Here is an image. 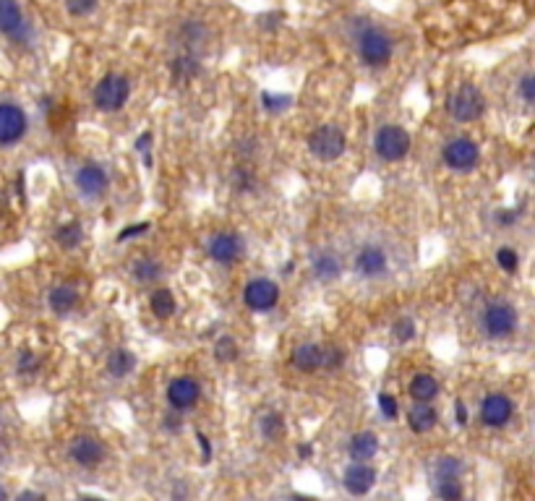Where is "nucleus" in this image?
<instances>
[{"mask_svg":"<svg viewBox=\"0 0 535 501\" xmlns=\"http://www.w3.org/2000/svg\"><path fill=\"white\" fill-rule=\"evenodd\" d=\"M439 394V381L433 373H415L413 379H410V397L415 402H433V397Z\"/></svg>","mask_w":535,"mask_h":501,"instance_id":"nucleus-23","label":"nucleus"},{"mask_svg":"<svg viewBox=\"0 0 535 501\" xmlns=\"http://www.w3.org/2000/svg\"><path fill=\"white\" fill-rule=\"evenodd\" d=\"M201 399V387L196 379L191 376H178L167 384V402L173 410L178 413H186L191 407H196V402Z\"/></svg>","mask_w":535,"mask_h":501,"instance_id":"nucleus-14","label":"nucleus"},{"mask_svg":"<svg viewBox=\"0 0 535 501\" xmlns=\"http://www.w3.org/2000/svg\"><path fill=\"white\" fill-rule=\"evenodd\" d=\"M133 368H136V355L126 347H115L107 355V373L112 379H126L128 373H133Z\"/></svg>","mask_w":535,"mask_h":501,"instance_id":"nucleus-24","label":"nucleus"},{"mask_svg":"<svg viewBox=\"0 0 535 501\" xmlns=\"http://www.w3.org/2000/svg\"><path fill=\"white\" fill-rule=\"evenodd\" d=\"M243 303L256 313L272 311L279 303V285H277L275 279L256 277V279H251L248 285L243 287Z\"/></svg>","mask_w":535,"mask_h":501,"instance_id":"nucleus-8","label":"nucleus"},{"mask_svg":"<svg viewBox=\"0 0 535 501\" xmlns=\"http://www.w3.org/2000/svg\"><path fill=\"white\" fill-rule=\"evenodd\" d=\"M97 8V0H66V11L71 16H89Z\"/></svg>","mask_w":535,"mask_h":501,"instance_id":"nucleus-40","label":"nucleus"},{"mask_svg":"<svg viewBox=\"0 0 535 501\" xmlns=\"http://www.w3.org/2000/svg\"><path fill=\"white\" fill-rule=\"evenodd\" d=\"M170 71H173V78L175 81H191L193 76H199V71H201V63L196 55H191V52H186V55H181V58H175L173 63H170Z\"/></svg>","mask_w":535,"mask_h":501,"instance_id":"nucleus-28","label":"nucleus"},{"mask_svg":"<svg viewBox=\"0 0 535 501\" xmlns=\"http://www.w3.org/2000/svg\"><path fill=\"white\" fill-rule=\"evenodd\" d=\"M311 272L319 282H335V279L342 277V261H339L335 250H321V253L313 256Z\"/></svg>","mask_w":535,"mask_h":501,"instance_id":"nucleus-19","label":"nucleus"},{"mask_svg":"<svg viewBox=\"0 0 535 501\" xmlns=\"http://www.w3.org/2000/svg\"><path fill=\"white\" fill-rule=\"evenodd\" d=\"M379 410L381 415L387 418V421H395L399 415V407H397V399H395V394H389V392H381L379 394Z\"/></svg>","mask_w":535,"mask_h":501,"instance_id":"nucleus-39","label":"nucleus"},{"mask_svg":"<svg viewBox=\"0 0 535 501\" xmlns=\"http://www.w3.org/2000/svg\"><path fill=\"white\" fill-rule=\"evenodd\" d=\"M207 253L212 261L227 267V264H235L246 253V243H243V238L238 233H217L209 241Z\"/></svg>","mask_w":535,"mask_h":501,"instance_id":"nucleus-13","label":"nucleus"},{"mask_svg":"<svg viewBox=\"0 0 535 501\" xmlns=\"http://www.w3.org/2000/svg\"><path fill=\"white\" fill-rule=\"evenodd\" d=\"M47 306H50L52 313H58V316H68V313L78 306L76 287H71V285L52 287L50 293H47Z\"/></svg>","mask_w":535,"mask_h":501,"instance_id":"nucleus-21","label":"nucleus"},{"mask_svg":"<svg viewBox=\"0 0 535 501\" xmlns=\"http://www.w3.org/2000/svg\"><path fill=\"white\" fill-rule=\"evenodd\" d=\"M462 462L459 457H439L436 459V465H433V476H455V478H462Z\"/></svg>","mask_w":535,"mask_h":501,"instance_id":"nucleus-36","label":"nucleus"},{"mask_svg":"<svg viewBox=\"0 0 535 501\" xmlns=\"http://www.w3.org/2000/svg\"><path fill=\"white\" fill-rule=\"evenodd\" d=\"M321 350L324 347L313 345V342H306V345H298L293 350V366L301 373H313L321 368Z\"/></svg>","mask_w":535,"mask_h":501,"instance_id":"nucleus-22","label":"nucleus"},{"mask_svg":"<svg viewBox=\"0 0 535 501\" xmlns=\"http://www.w3.org/2000/svg\"><path fill=\"white\" fill-rule=\"evenodd\" d=\"M347 452H350L353 462H368V459H373L379 454V436L373 431H358L353 439H350Z\"/></svg>","mask_w":535,"mask_h":501,"instance_id":"nucleus-20","label":"nucleus"},{"mask_svg":"<svg viewBox=\"0 0 535 501\" xmlns=\"http://www.w3.org/2000/svg\"><path fill=\"white\" fill-rule=\"evenodd\" d=\"M68 457L81 467H95L104 459V444L95 436H76L68 444Z\"/></svg>","mask_w":535,"mask_h":501,"instance_id":"nucleus-16","label":"nucleus"},{"mask_svg":"<svg viewBox=\"0 0 535 501\" xmlns=\"http://www.w3.org/2000/svg\"><path fill=\"white\" fill-rule=\"evenodd\" d=\"M519 217H522V209H501L499 215H496V222L504 225V227H510V225L517 222Z\"/></svg>","mask_w":535,"mask_h":501,"instance_id":"nucleus-44","label":"nucleus"},{"mask_svg":"<svg viewBox=\"0 0 535 501\" xmlns=\"http://www.w3.org/2000/svg\"><path fill=\"white\" fill-rule=\"evenodd\" d=\"M447 110L457 123H475L486 113V97L475 84H459L449 95Z\"/></svg>","mask_w":535,"mask_h":501,"instance_id":"nucleus-4","label":"nucleus"},{"mask_svg":"<svg viewBox=\"0 0 535 501\" xmlns=\"http://www.w3.org/2000/svg\"><path fill=\"white\" fill-rule=\"evenodd\" d=\"M29 118L24 107L13 102H0V147H13L26 136Z\"/></svg>","mask_w":535,"mask_h":501,"instance_id":"nucleus-10","label":"nucleus"},{"mask_svg":"<svg viewBox=\"0 0 535 501\" xmlns=\"http://www.w3.org/2000/svg\"><path fill=\"white\" fill-rule=\"evenodd\" d=\"M496 264H499L507 274H515L519 269V253L512 246H501L499 250H496Z\"/></svg>","mask_w":535,"mask_h":501,"instance_id":"nucleus-34","label":"nucleus"},{"mask_svg":"<svg viewBox=\"0 0 535 501\" xmlns=\"http://www.w3.org/2000/svg\"><path fill=\"white\" fill-rule=\"evenodd\" d=\"M186 499H188V488H186V483L175 485V491H173V501H186Z\"/></svg>","mask_w":535,"mask_h":501,"instance_id":"nucleus-48","label":"nucleus"},{"mask_svg":"<svg viewBox=\"0 0 535 501\" xmlns=\"http://www.w3.org/2000/svg\"><path fill=\"white\" fill-rule=\"evenodd\" d=\"M441 159H444V164H447L449 170H455V173H470V170H475L478 162H481V147L475 144L473 138L457 136L444 144Z\"/></svg>","mask_w":535,"mask_h":501,"instance_id":"nucleus-7","label":"nucleus"},{"mask_svg":"<svg viewBox=\"0 0 535 501\" xmlns=\"http://www.w3.org/2000/svg\"><path fill=\"white\" fill-rule=\"evenodd\" d=\"M358 55H361V61L366 66H371V68H381V66H387L392 61V52H395V44L389 40V35H384L381 29L376 26H368L363 24L358 29Z\"/></svg>","mask_w":535,"mask_h":501,"instance_id":"nucleus-1","label":"nucleus"},{"mask_svg":"<svg viewBox=\"0 0 535 501\" xmlns=\"http://www.w3.org/2000/svg\"><path fill=\"white\" fill-rule=\"evenodd\" d=\"M81 241H84V230H81L78 222H66L63 227L55 230V243L66 250H73L76 246H81Z\"/></svg>","mask_w":535,"mask_h":501,"instance_id":"nucleus-30","label":"nucleus"},{"mask_svg":"<svg viewBox=\"0 0 535 501\" xmlns=\"http://www.w3.org/2000/svg\"><path fill=\"white\" fill-rule=\"evenodd\" d=\"M73 183H76V191L84 199H100V196H104L107 188H110V175H107V170H104L102 164L87 162L76 170Z\"/></svg>","mask_w":535,"mask_h":501,"instance_id":"nucleus-11","label":"nucleus"},{"mask_svg":"<svg viewBox=\"0 0 535 501\" xmlns=\"http://www.w3.org/2000/svg\"><path fill=\"white\" fill-rule=\"evenodd\" d=\"M131 277H133L136 282H141V285H149V282H155V279L162 277V264L157 259H149V256L136 259L133 267H131Z\"/></svg>","mask_w":535,"mask_h":501,"instance_id":"nucleus-26","label":"nucleus"},{"mask_svg":"<svg viewBox=\"0 0 535 501\" xmlns=\"http://www.w3.org/2000/svg\"><path fill=\"white\" fill-rule=\"evenodd\" d=\"M149 230V222H138V225H128L123 233H118V241H128V238H136V235H144Z\"/></svg>","mask_w":535,"mask_h":501,"instance_id":"nucleus-45","label":"nucleus"},{"mask_svg":"<svg viewBox=\"0 0 535 501\" xmlns=\"http://www.w3.org/2000/svg\"><path fill=\"white\" fill-rule=\"evenodd\" d=\"M342 485L347 488V493L353 496H366L376 485V467L368 462H353L345 467L342 473Z\"/></svg>","mask_w":535,"mask_h":501,"instance_id":"nucleus-15","label":"nucleus"},{"mask_svg":"<svg viewBox=\"0 0 535 501\" xmlns=\"http://www.w3.org/2000/svg\"><path fill=\"white\" fill-rule=\"evenodd\" d=\"M478 415H481V423L488 428H504L515 415V402L501 392H491L483 397Z\"/></svg>","mask_w":535,"mask_h":501,"instance_id":"nucleus-12","label":"nucleus"},{"mask_svg":"<svg viewBox=\"0 0 535 501\" xmlns=\"http://www.w3.org/2000/svg\"><path fill=\"white\" fill-rule=\"evenodd\" d=\"M196 439H199V447H201V449H204V459H209V457H212V447H209L207 436H204V433H199Z\"/></svg>","mask_w":535,"mask_h":501,"instance_id":"nucleus-49","label":"nucleus"},{"mask_svg":"<svg viewBox=\"0 0 535 501\" xmlns=\"http://www.w3.org/2000/svg\"><path fill=\"white\" fill-rule=\"evenodd\" d=\"M181 37L186 40V47H188V52L193 55V47H196V44H204V40H207V29H204V24H199V21H188V24L181 29Z\"/></svg>","mask_w":535,"mask_h":501,"instance_id":"nucleus-31","label":"nucleus"},{"mask_svg":"<svg viewBox=\"0 0 535 501\" xmlns=\"http://www.w3.org/2000/svg\"><path fill=\"white\" fill-rule=\"evenodd\" d=\"M16 368H18L21 376H35L37 368H40V358H37L35 353H29V350H24V353L18 355Z\"/></svg>","mask_w":535,"mask_h":501,"instance_id":"nucleus-38","label":"nucleus"},{"mask_svg":"<svg viewBox=\"0 0 535 501\" xmlns=\"http://www.w3.org/2000/svg\"><path fill=\"white\" fill-rule=\"evenodd\" d=\"M162 425L167 428V431H173V433L183 431V418H181V413H178V410H173V413H167V415H164Z\"/></svg>","mask_w":535,"mask_h":501,"instance_id":"nucleus-46","label":"nucleus"},{"mask_svg":"<svg viewBox=\"0 0 535 501\" xmlns=\"http://www.w3.org/2000/svg\"><path fill=\"white\" fill-rule=\"evenodd\" d=\"M345 149H347L345 131L339 128V126H332V123L319 126V128L308 136V152H311L319 162H335V159H339V157L345 155Z\"/></svg>","mask_w":535,"mask_h":501,"instance_id":"nucleus-6","label":"nucleus"},{"mask_svg":"<svg viewBox=\"0 0 535 501\" xmlns=\"http://www.w3.org/2000/svg\"><path fill=\"white\" fill-rule=\"evenodd\" d=\"M152 141H155V136H152V131H144V133H141V136L136 138V152H141V155H144V162H147V167L152 164V157H149Z\"/></svg>","mask_w":535,"mask_h":501,"instance_id":"nucleus-43","label":"nucleus"},{"mask_svg":"<svg viewBox=\"0 0 535 501\" xmlns=\"http://www.w3.org/2000/svg\"><path fill=\"white\" fill-rule=\"evenodd\" d=\"M345 358H347V353L342 350V347H337V345L327 347V350H321V368L337 371V368H342Z\"/></svg>","mask_w":535,"mask_h":501,"instance_id":"nucleus-35","label":"nucleus"},{"mask_svg":"<svg viewBox=\"0 0 535 501\" xmlns=\"http://www.w3.org/2000/svg\"><path fill=\"white\" fill-rule=\"evenodd\" d=\"M238 342H235L230 334H222V337L217 339V345H215V358L220 361V363H230V361H235L238 358Z\"/></svg>","mask_w":535,"mask_h":501,"instance_id":"nucleus-32","label":"nucleus"},{"mask_svg":"<svg viewBox=\"0 0 535 501\" xmlns=\"http://www.w3.org/2000/svg\"><path fill=\"white\" fill-rule=\"evenodd\" d=\"M259 431H261V436H264L267 441H279L282 436H285V431H287L285 418H282L279 413H267V415H261Z\"/></svg>","mask_w":535,"mask_h":501,"instance_id":"nucleus-29","label":"nucleus"},{"mask_svg":"<svg viewBox=\"0 0 535 501\" xmlns=\"http://www.w3.org/2000/svg\"><path fill=\"white\" fill-rule=\"evenodd\" d=\"M0 35L11 37L18 44H26L32 40V26L24 18L18 0H0Z\"/></svg>","mask_w":535,"mask_h":501,"instance_id":"nucleus-9","label":"nucleus"},{"mask_svg":"<svg viewBox=\"0 0 535 501\" xmlns=\"http://www.w3.org/2000/svg\"><path fill=\"white\" fill-rule=\"evenodd\" d=\"M149 308H152V313H155L157 319H170L175 313V308H178V303H175V295L170 293L167 287H160V290H155L152 298H149Z\"/></svg>","mask_w":535,"mask_h":501,"instance_id":"nucleus-27","label":"nucleus"},{"mask_svg":"<svg viewBox=\"0 0 535 501\" xmlns=\"http://www.w3.org/2000/svg\"><path fill=\"white\" fill-rule=\"evenodd\" d=\"M433 491L441 501H462V496H465L462 478L455 476H433Z\"/></svg>","mask_w":535,"mask_h":501,"instance_id":"nucleus-25","label":"nucleus"},{"mask_svg":"<svg viewBox=\"0 0 535 501\" xmlns=\"http://www.w3.org/2000/svg\"><path fill=\"white\" fill-rule=\"evenodd\" d=\"M392 334H395V339L397 342H410V339L415 337V321L410 319V316H399V319H395V324H392Z\"/></svg>","mask_w":535,"mask_h":501,"instance_id":"nucleus-37","label":"nucleus"},{"mask_svg":"<svg viewBox=\"0 0 535 501\" xmlns=\"http://www.w3.org/2000/svg\"><path fill=\"white\" fill-rule=\"evenodd\" d=\"M0 501H11L8 499V491H6V485L0 483Z\"/></svg>","mask_w":535,"mask_h":501,"instance_id":"nucleus-51","label":"nucleus"},{"mask_svg":"<svg viewBox=\"0 0 535 501\" xmlns=\"http://www.w3.org/2000/svg\"><path fill=\"white\" fill-rule=\"evenodd\" d=\"M84 501H100V499H84Z\"/></svg>","mask_w":535,"mask_h":501,"instance_id":"nucleus-52","label":"nucleus"},{"mask_svg":"<svg viewBox=\"0 0 535 501\" xmlns=\"http://www.w3.org/2000/svg\"><path fill=\"white\" fill-rule=\"evenodd\" d=\"M293 104V97L290 95H272V92H264L261 95V107L267 110V113H285L287 107Z\"/></svg>","mask_w":535,"mask_h":501,"instance_id":"nucleus-33","label":"nucleus"},{"mask_svg":"<svg viewBox=\"0 0 535 501\" xmlns=\"http://www.w3.org/2000/svg\"><path fill=\"white\" fill-rule=\"evenodd\" d=\"M457 423L459 425L467 423V410H465V405H462V399H457Z\"/></svg>","mask_w":535,"mask_h":501,"instance_id":"nucleus-50","label":"nucleus"},{"mask_svg":"<svg viewBox=\"0 0 535 501\" xmlns=\"http://www.w3.org/2000/svg\"><path fill=\"white\" fill-rule=\"evenodd\" d=\"M389 259L387 250L379 248V246H363L358 253H355V272L366 279H376L387 272Z\"/></svg>","mask_w":535,"mask_h":501,"instance_id":"nucleus-17","label":"nucleus"},{"mask_svg":"<svg viewBox=\"0 0 535 501\" xmlns=\"http://www.w3.org/2000/svg\"><path fill=\"white\" fill-rule=\"evenodd\" d=\"M16 501H47V496L40 491H21L16 496Z\"/></svg>","mask_w":535,"mask_h":501,"instance_id":"nucleus-47","label":"nucleus"},{"mask_svg":"<svg viewBox=\"0 0 535 501\" xmlns=\"http://www.w3.org/2000/svg\"><path fill=\"white\" fill-rule=\"evenodd\" d=\"M233 183H235V188L238 191H251L253 188V175H251L248 167H235V173H233Z\"/></svg>","mask_w":535,"mask_h":501,"instance_id":"nucleus-41","label":"nucleus"},{"mask_svg":"<svg viewBox=\"0 0 535 501\" xmlns=\"http://www.w3.org/2000/svg\"><path fill=\"white\" fill-rule=\"evenodd\" d=\"M519 324L517 308L510 306L507 301H493L488 303L481 313V329L488 339H507L515 334Z\"/></svg>","mask_w":535,"mask_h":501,"instance_id":"nucleus-3","label":"nucleus"},{"mask_svg":"<svg viewBox=\"0 0 535 501\" xmlns=\"http://www.w3.org/2000/svg\"><path fill=\"white\" fill-rule=\"evenodd\" d=\"M131 97V81L123 73H107L97 81L95 92H92V102L100 113H118L126 107Z\"/></svg>","mask_w":535,"mask_h":501,"instance_id":"nucleus-2","label":"nucleus"},{"mask_svg":"<svg viewBox=\"0 0 535 501\" xmlns=\"http://www.w3.org/2000/svg\"><path fill=\"white\" fill-rule=\"evenodd\" d=\"M519 97L525 99V104L535 102V76L533 73H525V76L519 78Z\"/></svg>","mask_w":535,"mask_h":501,"instance_id":"nucleus-42","label":"nucleus"},{"mask_svg":"<svg viewBox=\"0 0 535 501\" xmlns=\"http://www.w3.org/2000/svg\"><path fill=\"white\" fill-rule=\"evenodd\" d=\"M410 147H413V138L402 126L397 123H387L376 131L373 136V152L379 155V159L384 162H399L410 155Z\"/></svg>","mask_w":535,"mask_h":501,"instance_id":"nucleus-5","label":"nucleus"},{"mask_svg":"<svg viewBox=\"0 0 535 501\" xmlns=\"http://www.w3.org/2000/svg\"><path fill=\"white\" fill-rule=\"evenodd\" d=\"M439 423V413H436V407L431 402H415L410 410H407V425H410V431L415 433H428L436 428Z\"/></svg>","mask_w":535,"mask_h":501,"instance_id":"nucleus-18","label":"nucleus"}]
</instances>
